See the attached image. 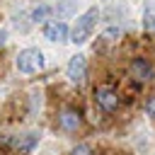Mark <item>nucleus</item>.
Segmentation results:
<instances>
[{"mask_svg":"<svg viewBox=\"0 0 155 155\" xmlns=\"http://www.w3.org/2000/svg\"><path fill=\"white\" fill-rule=\"evenodd\" d=\"M97 19H99V10H97V7L85 10V12H82V15L75 19V27L70 29L68 41H73L75 46H78V44H85V41L90 39V34H92V29H94Z\"/></svg>","mask_w":155,"mask_h":155,"instance_id":"1","label":"nucleus"},{"mask_svg":"<svg viewBox=\"0 0 155 155\" xmlns=\"http://www.w3.org/2000/svg\"><path fill=\"white\" fill-rule=\"evenodd\" d=\"M15 65H17V70H19V73H24V75L39 73V70L44 68V53H41L39 48H24V51H19V53H17Z\"/></svg>","mask_w":155,"mask_h":155,"instance_id":"2","label":"nucleus"},{"mask_svg":"<svg viewBox=\"0 0 155 155\" xmlns=\"http://www.w3.org/2000/svg\"><path fill=\"white\" fill-rule=\"evenodd\" d=\"M94 104H97L102 111L114 114V111L121 107V97H119V92H116L111 85H97V87H94Z\"/></svg>","mask_w":155,"mask_h":155,"instance_id":"3","label":"nucleus"},{"mask_svg":"<svg viewBox=\"0 0 155 155\" xmlns=\"http://www.w3.org/2000/svg\"><path fill=\"white\" fill-rule=\"evenodd\" d=\"M2 143L7 145V148H12V150H17V153H22V155H29L34 148H36V143H39V133H22V136H5L2 138Z\"/></svg>","mask_w":155,"mask_h":155,"instance_id":"4","label":"nucleus"},{"mask_svg":"<svg viewBox=\"0 0 155 155\" xmlns=\"http://www.w3.org/2000/svg\"><path fill=\"white\" fill-rule=\"evenodd\" d=\"M128 73L136 82H153L155 80V68L148 58H133L128 65Z\"/></svg>","mask_w":155,"mask_h":155,"instance_id":"5","label":"nucleus"},{"mask_svg":"<svg viewBox=\"0 0 155 155\" xmlns=\"http://www.w3.org/2000/svg\"><path fill=\"white\" fill-rule=\"evenodd\" d=\"M65 75L73 85H80L85 78H87V58L82 53H75L70 61H68V68H65Z\"/></svg>","mask_w":155,"mask_h":155,"instance_id":"6","label":"nucleus"},{"mask_svg":"<svg viewBox=\"0 0 155 155\" xmlns=\"http://www.w3.org/2000/svg\"><path fill=\"white\" fill-rule=\"evenodd\" d=\"M58 126H61V131H65V133H75V131H80V126H82V116H80V111L73 109V107L61 109V111H58Z\"/></svg>","mask_w":155,"mask_h":155,"instance_id":"7","label":"nucleus"},{"mask_svg":"<svg viewBox=\"0 0 155 155\" xmlns=\"http://www.w3.org/2000/svg\"><path fill=\"white\" fill-rule=\"evenodd\" d=\"M44 36L48 41H53V44H61V41H68L70 29H68V24L63 19H48L44 24Z\"/></svg>","mask_w":155,"mask_h":155,"instance_id":"8","label":"nucleus"},{"mask_svg":"<svg viewBox=\"0 0 155 155\" xmlns=\"http://www.w3.org/2000/svg\"><path fill=\"white\" fill-rule=\"evenodd\" d=\"M75 5H78V0H58V5H56L58 17H70V15H75Z\"/></svg>","mask_w":155,"mask_h":155,"instance_id":"9","label":"nucleus"},{"mask_svg":"<svg viewBox=\"0 0 155 155\" xmlns=\"http://www.w3.org/2000/svg\"><path fill=\"white\" fill-rule=\"evenodd\" d=\"M48 15H51V7L48 5H39V7H34L29 12V22H44Z\"/></svg>","mask_w":155,"mask_h":155,"instance_id":"10","label":"nucleus"},{"mask_svg":"<svg viewBox=\"0 0 155 155\" xmlns=\"http://www.w3.org/2000/svg\"><path fill=\"white\" fill-rule=\"evenodd\" d=\"M143 27L150 29V31H155V2H150L145 7V12H143Z\"/></svg>","mask_w":155,"mask_h":155,"instance_id":"11","label":"nucleus"},{"mask_svg":"<svg viewBox=\"0 0 155 155\" xmlns=\"http://www.w3.org/2000/svg\"><path fill=\"white\" fill-rule=\"evenodd\" d=\"M70 155H97V153H94L92 145H87V143H78V145L70 150Z\"/></svg>","mask_w":155,"mask_h":155,"instance_id":"12","label":"nucleus"},{"mask_svg":"<svg viewBox=\"0 0 155 155\" xmlns=\"http://www.w3.org/2000/svg\"><path fill=\"white\" fill-rule=\"evenodd\" d=\"M145 114H148L150 119H155V97H153V99L145 104Z\"/></svg>","mask_w":155,"mask_h":155,"instance_id":"13","label":"nucleus"},{"mask_svg":"<svg viewBox=\"0 0 155 155\" xmlns=\"http://www.w3.org/2000/svg\"><path fill=\"white\" fill-rule=\"evenodd\" d=\"M121 34V29L116 27V29H107V34H104V39H114V36H119Z\"/></svg>","mask_w":155,"mask_h":155,"instance_id":"14","label":"nucleus"},{"mask_svg":"<svg viewBox=\"0 0 155 155\" xmlns=\"http://www.w3.org/2000/svg\"><path fill=\"white\" fill-rule=\"evenodd\" d=\"M5 41H7V31H5V29H0V46H2Z\"/></svg>","mask_w":155,"mask_h":155,"instance_id":"15","label":"nucleus"}]
</instances>
